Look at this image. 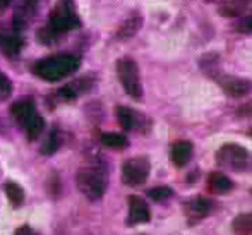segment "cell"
<instances>
[{
  "label": "cell",
  "mask_w": 252,
  "mask_h": 235,
  "mask_svg": "<svg viewBox=\"0 0 252 235\" xmlns=\"http://www.w3.org/2000/svg\"><path fill=\"white\" fill-rule=\"evenodd\" d=\"M77 67H79V59L76 55L60 53V55H52L36 62L33 70L41 79L55 83V81H60L63 77L70 76L72 72H76Z\"/></svg>",
  "instance_id": "1"
},
{
  "label": "cell",
  "mask_w": 252,
  "mask_h": 235,
  "mask_svg": "<svg viewBox=\"0 0 252 235\" xmlns=\"http://www.w3.org/2000/svg\"><path fill=\"white\" fill-rule=\"evenodd\" d=\"M216 163L230 172L247 173L252 170V153L239 144H223L216 151Z\"/></svg>",
  "instance_id": "2"
},
{
  "label": "cell",
  "mask_w": 252,
  "mask_h": 235,
  "mask_svg": "<svg viewBox=\"0 0 252 235\" xmlns=\"http://www.w3.org/2000/svg\"><path fill=\"white\" fill-rule=\"evenodd\" d=\"M76 184L79 191L86 196L91 201L100 199L106 191V173L101 168H94V167H88V168H81L77 172Z\"/></svg>",
  "instance_id": "3"
},
{
  "label": "cell",
  "mask_w": 252,
  "mask_h": 235,
  "mask_svg": "<svg viewBox=\"0 0 252 235\" xmlns=\"http://www.w3.org/2000/svg\"><path fill=\"white\" fill-rule=\"evenodd\" d=\"M79 26V17H77L76 7H74L72 0H60L55 7H53L50 14V26H48V33H65L74 28Z\"/></svg>",
  "instance_id": "4"
},
{
  "label": "cell",
  "mask_w": 252,
  "mask_h": 235,
  "mask_svg": "<svg viewBox=\"0 0 252 235\" xmlns=\"http://www.w3.org/2000/svg\"><path fill=\"white\" fill-rule=\"evenodd\" d=\"M117 74L122 83L126 93L134 100L143 98V86H141V77H139V67L132 59H120L117 62Z\"/></svg>",
  "instance_id": "5"
},
{
  "label": "cell",
  "mask_w": 252,
  "mask_h": 235,
  "mask_svg": "<svg viewBox=\"0 0 252 235\" xmlns=\"http://www.w3.org/2000/svg\"><path fill=\"white\" fill-rule=\"evenodd\" d=\"M150 160L144 156H136L124 163L122 167V180L127 186H141L146 182L150 175Z\"/></svg>",
  "instance_id": "6"
},
{
  "label": "cell",
  "mask_w": 252,
  "mask_h": 235,
  "mask_svg": "<svg viewBox=\"0 0 252 235\" xmlns=\"http://www.w3.org/2000/svg\"><path fill=\"white\" fill-rule=\"evenodd\" d=\"M218 83H220L221 90L225 91L226 95L235 96V98L246 96V95H249L252 91V83L249 79H242V77L221 76V77H218Z\"/></svg>",
  "instance_id": "7"
},
{
  "label": "cell",
  "mask_w": 252,
  "mask_h": 235,
  "mask_svg": "<svg viewBox=\"0 0 252 235\" xmlns=\"http://www.w3.org/2000/svg\"><path fill=\"white\" fill-rule=\"evenodd\" d=\"M151 218V213L144 199L139 196H129V218L127 223L129 225H141V223H148Z\"/></svg>",
  "instance_id": "8"
},
{
  "label": "cell",
  "mask_w": 252,
  "mask_h": 235,
  "mask_svg": "<svg viewBox=\"0 0 252 235\" xmlns=\"http://www.w3.org/2000/svg\"><path fill=\"white\" fill-rule=\"evenodd\" d=\"M10 113L12 117L16 119V122L19 126H26L34 115H36V108H34V101L31 98H24V100H19L12 105L10 108Z\"/></svg>",
  "instance_id": "9"
},
{
  "label": "cell",
  "mask_w": 252,
  "mask_h": 235,
  "mask_svg": "<svg viewBox=\"0 0 252 235\" xmlns=\"http://www.w3.org/2000/svg\"><path fill=\"white\" fill-rule=\"evenodd\" d=\"M186 211L189 215V218L202 220L211 211V201H208L206 198H201V196H196V198L186 202Z\"/></svg>",
  "instance_id": "10"
},
{
  "label": "cell",
  "mask_w": 252,
  "mask_h": 235,
  "mask_svg": "<svg viewBox=\"0 0 252 235\" xmlns=\"http://www.w3.org/2000/svg\"><path fill=\"white\" fill-rule=\"evenodd\" d=\"M192 156V144L189 141H177L170 148V160L177 167H184Z\"/></svg>",
  "instance_id": "11"
},
{
  "label": "cell",
  "mask_w": 252,
  "mask_h": 235,
  "mask_svg": "<svg viewBox=\"0 0 252 235\" xmlns=\"http://www.w3.org/2000/svg\"><path fill=\"white\" fill-rule=\"evenodd\" d=\"M208 187H209V191L215 192V194H226V192L232 191L233 182L225 175V173L215 172V173H211V175H209Z\"/></svg>",
  "instance_id": "12"
},
{
  "label": "cell",
  "mask_w": 252,
  "mask_h": 235,
  "mask_svg": "<svg viewBox=\"0 0 252 235\" xmlns=\"http://www.w3.org/2000/svg\"><path fill=\"white\" fill-rule=\"evenodd\" d=\"M141 23H143V19H141V16L137 12H134L132 16H129L126 21H124V24L119 28V38H130L134 36V34L137 33V30L141 28Z\"/></svg>",
  "instance_id": "13"
},
{
  "label": "cell",
  "mask_w": 252,
  "mask_h": 235,
  "mask_svg": "<svg viewBox=\"0 0 252 235\" xmlns=\"http://www.w3.org/2000/svg\"><path fill=\"white\" fill-rule=\"evenodd\" d=\"M117 119H119L122 129H126V131L136 129V126H137L136 112H132V110L127 108V106H119V108H117Z\"/></svg>",
  "instance_id": "14"
},
{
  "label": "cell",
  "mask_w": 252,
  "mask_h": 235,
  "mask_svg": "<svg viewBox=\"0 0 252 235\" xmlns=\"http://www.w3.org/2000/svg\"><path fill=\"white\" fill-rule=\"evenodd\" d=\"M232 230L235 235H251L252 234V213L239 215L232 223Z\"/></svg>",
  "instance_id": "15"
},
{
  "label": "cell",
  "mask_w": 252,
  "mask_h": 235,
  "mask_svg": "<svg viewBox=\"0 0 252 235\" xmlns=\"http://www.w3.org/2000/svg\"><path fill=\"white\" fill-rule=\"evenodd\" d=\"M43 127H45V120H43V117H40L36 113V115L33 117V119L30 120V122L24 126V131H26V136H28V139H31V141H34L38 136H40L41 133H43Z\"/></svg>",
  "instance_id": "16"
},
{
  "label": "cell",
  "mask_w": 252,
  "mask_h": 235,
  "mask_svg": "<svg viewBox=\"0 0 252 235\" xmlns=\"http://www.w3.org/2000/svg\"><path fill=\"white\" fill-rule=\"evenodd\" d=\"M101 142H103V146H106V148L122 149L127 146V137L122 136V134H117V133H105V134H101Z\"/></svg>",
  "instance_id": "17"
},
{
  "label": "cell",
  "mask_w": 252,
  "mask_h": 235,
  "mask_svg": "<svg viewBox=\"0 0 252 235\" xmlns=\"http://www.w3.org/2000/svg\"><path fill=\"white\" fill-rule=\"evenodd\" d=\"M5 192H7V198H9V201L12 202L14 206H19L21 202L24 201V191H23V187H21L19 184L9 182L5 186Z\"/></svg>",
  "instance_id": "18"
},
{
  "label": "cell",
  "mask_w": 252,
  "mask_h": 235,
  "mask_svg": "<svg viewBox=\"0 0 252 235\" xmlns=\"http://www.w3.org/2000/svg\"><path fill=\"white\" fill-rule=\"evenodd\" d=\"M0 48H3L5 52L14 53L21 48V40L17 36H9V34H3L0 36Z\"/></svg>",
  "instance_id": "19"
},
{
  "label": "cell",
  "mask_w": 252,
  "mask_h": 235,
  "mask_svg": "<svg viewBox=\"0 0 252 235\" xmlns=\"http://www.w3.org/2000/svg\"><path fill=\"white\" fill-rule=\"evenodd\" d=\"M148 196L155 201H165L172 196V189L166 187V186H159V187H153L148 191Z\"/></svg>",
  "instance_id": "20"
},
{
  "label": "cell",
  "mask_w": 252,
  "mask_h": 235,
  "mask_svg": "<svg viewBox=\"0 0 252 235\" xmlns=\"http://www.w3.org/2000/svg\"><path fill=\"white\" fill-rule=\"evenodd\" d=\"M12 93V83L3 72H0V100H7Z\"/></svg>",
  "instance_id": "21"
},
{
  "label": "cell",
  "mask_w": 252,
  "mask_h": 235,
  "mask_svg": "<svg viewBox=\"0 0 252 235\" xmlns=\"http://www.w3.org/2000/svg\"><path fill=\"white\" fill-rule=\"evenodd\" d=\"M14 235H38V234L33 229H30V227H19Z\"/></svg>",
  "instance_id": "22"
},
{
  "label": "cell",
  "mask_w": 252,
  "mask_h": 235,
  "mask_svg": "<svg viewBox=\"0 0 252 235\" xmlns=\"http://www.w3.org/2000/svg\"><path fill=\"white\" fill-rule=\"evenodd\" d=\"M251 136H252V131H251Z\"/></svg>",
  "instance_id": "23"
}]
</instances>
